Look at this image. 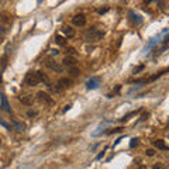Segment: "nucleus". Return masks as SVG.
<instances>
[{
	"label": "nucleus",
	"mask_w": 169,
	"mask_h": 169,
	"mask_svg": "<svg viewBox=\"0 0 169 169\" xmlns=\"http://www.w3.org/2000/svg\"><path fill=\"white\" fill-rule=\"evenodd\" d=\"M26 83L28 84V86H37V84L39 83V79L38 76H37V72L34 73V72H28L26 75Z\"/></svg>",
	"instance_id": "nucleus-1"
},
{
	"label": "nucleus",
	"mask_w": 169,
	"mask_h": 169,
	"mask_svg": "<svg viewBox=\"0 0 169 169\" xmlns=\"http://www.w3.org/2000/svg\"><path fill=\"white\" fill-rule=\"evenodd\" d=\"M37 76H38L39 82H48V78H47V75L44 73V72H37Z\"/></svg>",
	"instance_id": "nucleus-14"
},
{
	"label": "nucleus",
	"mask_w": 169,
	"mask_h": 169,
	"mask_svg": "<svg viewBox=\"0 0 169 169\" xmlns=\"http://www.w3.org/2000/svg\"><path fill=\"white\" fill-rule=\"evenodd\" d=\"M154 145H155L158 150H162V151L168 150V145L165 144V141H163V140H156L155 143H154Z\"/></svg>",
	"instance_id": "nucleus-10"
},
{
	"label": "nucleus",
	"mask_w": 169,
	"mask_h": 169,
	"mask_svg": "<svg viewBox=\"0 0 169 169\" xmlns=\"http://www.w3.org/2000/svg\"><path fill=\"white\" fill-rule=\"evenodd\" d=\"M99 82H100V79L99 78H92L86 82V86H87L89 89H96L99 86Z\"/></svg>",
	"instance_id": "nucleus-8"
},
{
	"label": "nucleus",
	"mask_w": 169,
	"mask_h": 169,
	"mask_svg": "<svg viewBox=\"0 0 169 169\" xmlns=\"http://www.w3.org/2000/svg\"><path fill=\"white\" fill-rule=\"evenodd\" d=\"M140 169H147V168H144V166H141V168H140Z\"/></svg>",
	"instance_id": "nucleus-24"
},
{
	"label": "nucleus",
	"mask_w": 169,
	"mask_h": 169,
	"mask_svg": "<svg viewBox=\"0 0 169 169\" xmlns=\"http://www.w3.org/2000/svg\"><path fill=\"white\" fill-rule=\"evenodd\" d=\"M62 62H64V65H65V66L73 68V66L76 65V62H78V61H76V58H73V57H65Z\"/></svg>",
	"instance_id": "nucleus-7"
},
{
	"label": "nucleus",
	"mask_w": 169,
	"mask_h": 169,
	"mask_svg": "<svg viewBox=\"0 0 169 169\" xmlns=\"http://www.w3.org/2000/svg\"><path fill=\"white\" fill-rule=\"evenodd\" d=\"M37 97H38V100H39V102H42V103L52 104L51 97H49L47 93H44V92H38V93H37Z\"/></svg>",
	"instance_id": "nucleus-4"
},
{
	"label": "nucleus",
	"mask_w": 169,
	"mask_h": 169,
	"mask_svg": "<svg viewBox=\"0 0 169 169\" xmlns=\"http://www.w3.org/2000/svg\"><path fill=\"white\" fill-rule=\"evenodd\" d=\"M154 154H155V151L154 150H147V155L148 156H154Z\"/></svg>",
	"instance_id": "nucleus-21"
},
{
	"label": "nucleus",
	"mask_w": 169,
	"mask_h": 169,
	"mask_svg": "<svg viewBox=\"0 0 169 169\" xmlns=\"http://www.w3.org/2000/svg\"><path fill=\"white\" fill-rule=\"evenodd\" d=\"M13 125L16 127V130H17V131H24V128H26V125H24V124L19 123V121H16V120H13Z\"/></svg>",
	"instance_id": "nucleus-13"
},
{
	"label": "nucleus",
	"mask_w": 169,
	"mask_h": 169,
	"mask_svg": "<svg viewBox=\"0 0 169 169\" xmlns=\"http://www.w3.org/2000/svg\"><path fill=\"white\" fill-rule=\"evenodd\" d=\"M123 130V128H114V130H110L107 131V134H111V132H120V131Z\"/></svg>",
	"instance_id": "nucleus-20"
},
{
	"label": "nucleus",
	"mask_w": 169,
	"mask_h": 169,
	"mask_svg": "<svg viewBox=\"0 0 169 169\" xmlns=\"http://www.w3.org/2000/svg\"><path fill=\"white\" fill-rule=\"evenodd\" d=\"M52 54H54V55H58L59 51H57V49H52Z\"/></svg>",
	"instance_id": "nucleus-23"
},
{
	"label": "nucleus",
	"mask_w": 169,
	"mask_h": 169,
	"mask_svg": "<svg viewBox=\"0 0 169 169\" xmlns=\"http://www.w3.org/2000/svg\"><path fill=\"white\" fill-rule=\"evenodd\" d=\"M58 86L61 87V89H66V87H71L72 86V82L68 78H62V79H59Z\"/></svg>",
	"instance_id": "nucleus-9"
},
{
	"label": "nucleus",
	"mask_w": 169,
	"mask_h": 169,
	"mask_svg": "<svg viewBox=\"0 0 169 169\" xmlns=\"http://www.w3.org/2000/svg\"><path fill=\"white\" fill-rule=\"evenodd\" d=\"M55 41H57L58 44H61V45H65V39L62 38V37H59V35H57V37H55Z\"/></svg>",
	"instance_id": "nucleus-16"
},
{
	"label": "nucleus",
	"mask_w": 169,
	"mask_h": 169,
	"mask_svg": "<svg viewBox=\"0 0 169 169\" xmlns=\"http://www.w3.org/2000/svg\"><path fill=\"white\" fill-rule=\"evenodd\" d=\"M102 37H103V33H102V31H96V30L87 31L86 35H84V38L87 39V41H97V39L102 38Z\"/></svg>",
	"instance_id": "nucleus-2"
},
{
	"label": "nucleus",
	"mask_w": 169,
	"mask_h": 169,
	"mask_svg": "<svg viewBox=\"0 0 169 169\" xmlns=\"http://www.w3.org/2000/svg\"><path fill=\"white\" fill-rule=\"evenodd\" d=\"M137 144H138V140H137V138H132V140H131V143H130V147H131V148H134Z\"/></svg>",
	"instance_id": "nucleus-19"
},
{
	"label": "nucleus",
	"mask_w": 169,
	"mask_h": 169,
	"mask_svg": "<svg viewBox=\"0 0 169 169\" xmlns=\"http://www.w3.org/2000/svg\"><path fill=\"white\" fill-rule=\"evenodd\" d=\"M0 125H3V127H4V128H7V130H11V127H10V125H9V124H7L1 117H0Z\"/></svg>",
	"instance_id": "nucleus-15"
},
{
	"label": "nucleus",
	"mask_w": 169,
	"mask_h": 169,
	"mask_svg": "<svg viewBox=\"0 0 169 169\" xmlns=\"http://www.w3.org/2000/svg\"><path fill=\"white\" fill-rule=\"evenodd\" d=\"M72 23H73V26L76 27H84L86 26V16L84 14H76L72 19Z\"/></svg>",
	"instance_id": "nucleus-3"
},
{
	"label": "nucleus",
	"mask_w": 169,
	"mask_h": 169,
	"mask_svg": "<svg viewBox=\"0 0 169 169\" xmlns=\"http://www.w3.org/2000/svg\"><path fill=\"white\" fill-rule=\"evenodd\" d=\"M0 100H1V107H3V110L7 111V113H11V109H10V104H9V102H7V97L1 93L0 95Z\"/></svg>",
	"instance_id": "nucleus-6"
},
{
	"label": "nucleus",
	"mask_w": 169,
	"mask_h": 169,
	"mask_svg": "<svg viewBox=\"0 0 169 169\" xmlns=\"http://www.w3.org/2000/svg\"><path fill=\"white\" fill-rule=\"evenodd\" d=\"M0 144H1V138H0Z\"/></svg>",
	"instance_id": "nucleus-25"
},
{
	"label": "nucleus",
	"mask_w": 169,
	"mask_h": 169,
	"mask_svg": "<svg viewBox=\"0 0 169 169\" xmlns=\"http://www.w3.org/2000/svg\"><path fill=\"white\" fill-rule=\"evenodd\" d=\"M28 116H37V111L30 110V111H28Z\"/></svg>",
	"instance_id": "nucleus-22"
},
{
	"label": "nucleus",
	"mask_w": 169,
	"mask_h": 169,
	"mask_svg": "<svg viewBox=\"0 0 169 169\" xmlns=\"http://www.w3.org/2000/svg\"><path fill=\"white\" fill-rule=\"evenodd\" d=\"M154 169H166V166H165L163 163L158 162V163H155V165H154Z\"/></svg>",
	"instance_id": "nucleus-17"
},
{
	"label": "nucleus",
	"mask_w": 169,
	"mask_h": 169,
	"mask_svg": "<svg viewBox=\"0 0 169 169\" xmlns=\"http://www.w3.org/2000/svg\"><path fill=\"white\" fill-rule=\"evenodd\" d=\"M45 64H47V66H48V68H51L52 71H55V72H62V66L58 65L57 62H54L52 59H48Z\"/></svg>",
	"instance_id": "nucleus-5"
},
{
	"label": "nucleus",
	"mask_w": 169,
	"mask_h": 169,
	"mask_svg": "<svg viewBox=\"0 0 169 169\" xmlns=\"http://www.w3.org/2000/svg\"><path fill=\"white\" fill-rule=\"evenodd\" d=\"M62 31H64V34H65L66 37H68V38H72V37H75V30H73V28H72V27H64V28H62Z\"/></svg>",
	"instance_id": "nucleus-11"
},
{
	"label": "nucleus",
	"mask_w": 169,
	"mask_h": 169,
	"mask_svg": "<svg viewBox=\"0 0 169 169\" xmlns=\"http://www.w3.org/2000/svg\"><path fill=\"white\" fill-rule=\"evenodd\" d=\"M20 102L23 104H26V106H31L34 103V99L33 96H23V97H20Z\"/></svg>",
	"instance_id": "nucleus-12"
},
{
	"label": "nucleus",
	"mask_w": 169,
	"mask_h": 169,
	"mask_svg": "<svg viewBox=\"0 0 169 169\" xmlns=\"http://www.w3.org/2000/svg\"><path fill=\"white\" fill-rule=\"evenodd\" d=\"M69 72H71L73 76H78L79 73H80V72H79V69H76V68H71V69H69Z\"/></svg>",
	"instance_id": "nucleus-18"
}]
</instances>
